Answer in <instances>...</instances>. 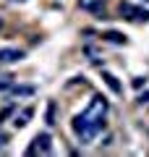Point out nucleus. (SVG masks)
Listing matches in <instances>:
<instances>
[{
	"instance_id": "5",
	"label": "nucleus",
	"mask_w": 149,
	"mask_h": 157,
	"mask_svg": "<svg viewBox=\"0 0 149 157\" xmlns=\"http://www.w3.org/2000/svg\"><path fill=\"white\" fill-rule=\"evenodd\" d=\"M78 8L81 11H92V13H102L105 0H78Z\"/></svg>"
},
{
	"instance_id": "7",
	"label": "nucleus",
	"mask_w": 149,
	"mask_h": 157,
	"mask_svg": "<svg viewBox=\"0 0 149 157\" xmlns=\"http://www.w3.org/2000/svg\"><path fill=\"white\" fill-rule=\"evenodd\" d=\"M102 78H105V84L110 86V89L115 92V94H123V86H120V81H118V78L113 76V73H107V71H105V73H102Z\"/></svg>"
},
{
	"instance_id": "13",
	"label": "nucleus",
	"mask_w": 149,
	"mask_h": 157,
	"mask_svg": "<svg viewBox=\"0 0 149 157\" xmlns=\"http://www.w3.org/2000/svg\"><path fill=\"white\" fill-rule=\"evenodd\" d=\"M144 84H147V78H141V76L133 78V86H144Z\"/></svg>"
},
{
	"instance_id": "15",
	"label": "nucleus",
	"mask_w": 149,
	"mask_h": 157,
	"mask_svg": "<svg viewBox=\"0 0 149 157\" xmlns=\"http://www.w3.org/2000/svg\"><path fill=\"white\" fill-rule=\"evenodd\" d=\"M6 141H8V136H6V131H0V147H6Z\"/></svg>"
},
{
	"instance_id": "2",
	"label": "nucleus",
	"mask_w": 149,
	"mask_h": 157,
	"mask_svg": "<svg viewBox=\"0 0 149 157\" xmlns=\"http://www.w3.org/2000/svg\"><path fill=\"white\" fill-rule=\"evenodd\" d=\"M120 16L128 18V21H144V24L149 21L147 8H136V6H131V3H120Z\"/></svg>"
},
{
	"instance_id": "1",
	"label": "nucleus",
	"mask_w": 149,
	"mask_h": 157,
	"mask_svg": "<svg viewBox=\"0 0 149 157\" xmlns=\"http://www.w3.org/2000/svg\"><path fill=\"white\" fill-rule=\"evenodd\" d=\"M105 113H107V100L102 94H94L92 102H89V107L84 110V115L89 121H94V123H105Z\"/></svg>"
},
{
	"instance_id": "3",
	"label": "nucleus",
	"mask_w": 149,
	"mask_h": 157,
	"mask_svg": "<svg viewBox=\"0 0 149 157\" xmlns=\"http://www.w3.org/2000/svg\"><path fill=\"white\" fill-rule=\"evenodd\" d=\"M34 152H42V155H50V152H52V139H50V134H37L32 139L26 155H34Z\"/></svg>"
},
{
	"instance_id": "16",
	"label": "nucleus",
	"mask_w": 149,
	"mask_h": 157,
	"mask_svg": "<svg viewBox=\"0 0 149 157\" xmlns=\"http://www.w3.org/2000/svg\"><path fill=\"white\" fill-rule=\"evenodd\" d=\"M0 29H3V18H0Z\"/></svg>"
},
{
	"instance_id": "11",
	"label": "nucleus",
	"mask_w": 149,
	"mask_h": 157,
	"mask_svg": "<svg viewBox=\"0 0 149 157\" xmlns=\"http://www.w3.org/2000/svg\"><path fill=\"white\" fill-rule=\"evenodd\" d=\"M11 92H13V94H34V86H16V84H13Z\"/></svg>"
},
{
	"instance_id": "12",
	"label": "nucleus",
	"mask_w": 149,
	"mask_h": 157,
	"mask_svg": "<svg viewBox=\"0 0 149 157\" xmlns=\"http://www.w3.org/2000/svg\"><path fill=\"white\" fill-rule=\"evenodd\" d=\"M13 107H16V105H8V107H3V113H0V121H6V118L13 113Z\"/></svg>"
},
{
	"instance_id": "8",
	"label": "nucleus",
	"mask_w": 149,
	"mask_h": 157,
	"mask_svg": "<svg viewBox=\"0 0 149 157\" xmlns=\"http://www.w3.org/2000/svg\"><path fill=\"white\" fill-rule=\"evenodd\" d=\"M102 37H105L107 42H113V45H126V37H123L120 32H105Z\"/></svg>"
},
{
	"instance_id": "10",
	"label": "nucleus",
	"mask_w": 149,
	"mask_h": 157,
	"mask_svg": "<svg viewBox=\"0 0 149 157\" xmlns=\"http://www.w3.org/2000/svg\"><path fill=\"white\" fill-rule=\"evenodd\" d=\"M13 86V76L11 73H6V76H0V92H8Z\"/></svg>"
},
{
	"instance_id": "14",
	"label": "nucleus",
	"mask_w": 149,
	"mask_h": 157,
	"mask_svg": "<svg viewBox=\"0 0 149 157\" xmlns=\"http://www.w3.org/2000/svg\"><path fill=\"white\" fill-rule=\"evenodd\" d=\"M139 102H141V105H144V102H149V92H144V94H139Z\"/></svg>"
},
{
	"instance_id": "6",
	"label": "nucleus",
	"mask_w": 149,
	"mask_h": 157,
	"mask_svg": "<svg viewBox=\"0 0 149 157\" xmlns=\"http://www.w3.org/2000/svg\"><path fill=\"white\" fill-rule=\"evenodd\" d=\"M34 115V107H24L21 110V115H16L13 118V126H16V128H24V126L29 123V118Z\"/></svg>"
},
{
	"instance_id": "17",
	"label": "nucleus",
	"mask_w": 149,
	"mask_h": 157,
	"mask_svg": "<svg viewBox=\"0 0 149 157\" xmlns=\"http://www.w3.org/2000/svg\"><path fill=\"white\" fill-rule=\"evenodd\" d=\"M18 3H24V0H18Z\"/></svg>"
},
{
	"instance_id": "4",
	"label": "nucleus",
	"mask_w": 149,
	"mask_h": 157,
	"mask_svg": "<svg viewBox=\"0 0 149 157\" xmlns=\"http://www.w3.org/2000/svg\"><path fill=\"white\" fill-rule=\"evenodd\" d=\"M24 58V50H16V47H0V63H16Z\"/></svg>"
},
{
	"instance_id": "9",
	"label": "nucleus",
	"mask_w": 149,
	"mask_h": 157,
	"mask_svg": "<svg viewBox=\"0 0 149 157\" xmlns=\"http://www.w3.org/2000/svg\"><path fill=\"white\" fill-rule=\"evenodd\" d=\"M44 123L47 126H55V102L47 105V115H44Z\"/></svg>"
}]
</instances>
